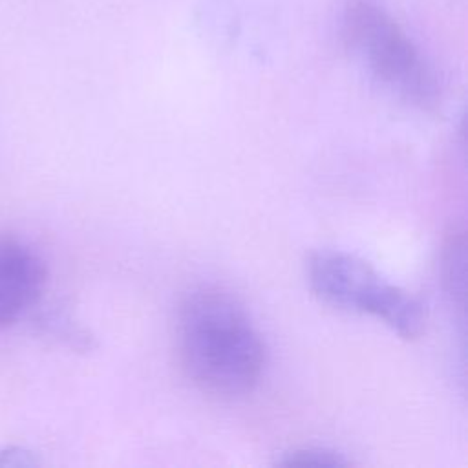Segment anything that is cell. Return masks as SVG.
Here are the masks:
<instances>
[{"label": "cell", "mask_w": 468, "mask_h": 468, "mask_svg": "<svg viewBox=\"0 0 468 468\" xmlns=\"http://www.w3.org/2000/svg\"><path fill=\"white\" fill-rule=\"evenodd\" d=\"M177 347L186 377L208 395H247L265 369L258 327L239 300L218 287H197L183 298Z\"/></svg>", "instance_id": "6da1fadb"}, {"label": "cell", "mask_w": 468, "mask_h": 468, "mask_svg": "<svg viewBox=\"0 0 468 468\" xmlns=\"http://www.w3.org/2000/svg\"><path fill=\"white\" fill-rule=\"evenodd\" d=\"M346 48L399 101L422 112L441 106V84L400 24L371 0H351L342 13Z\"/></svg>", "instance_id": "7a4b0ae2"}, {"label": "cell", "mask_w": 468, "mask_h": 468, "mask_svg": "<svg viewBox=\"0 0 468 468\" xmlns=\"http://www.w3.org/2000/svg\"><path fill=\"white\" fill-rule=\"evenodd\" d=\"M307 282L320 302L340 311L369 314L406 340L424 331L422 303L355 254L333 249L313 252L307 260Z\"/></svg>", "instance_id": "3957f363"}, {"label": "cell", "mask_w": 468, "mask_h": 468, "mask_svg": "<svg viewBox=\"0 0 468 468\" xmlns=\"http://www.w3.org/2000/svg\"><path fill=\"white\" fill-rule=\"evenodd\" d=\"M46 276V263L31 245L0 234V329L13 325L38 302Z\"/></svg>", "instance_id": "277c9868"}, {"label": "cell", "mask_w": 468, "mask_h": 468, "mask_svg": "<svg viewBox=\"0 0 468 468\" xmlns=\"http://www.w3.org/2000/svg\"><path fill=\"white\" fill-rule=\"evenodd\" d=\"M464 236H452L442 254V280L450 289L452 296L463 300L464 291Z\"/></svg>", "instance_id": "5b68a950"}, {"label": "cell", "mask_w": 468, "mask_h": 468, "mask_svg": "<svg viewBox=\"0 0 468 468\" xmlns=\"http://www.w3.org/2000/svg\"><path fill=\"white\" fill-rule=\"evenodd\" d=\"M282 466H346L349 464L347 459L342 457V453L327 448L318 446H305V448H294L278 461Z\"/></svg>", "instance_id": "8992f818"}, {"label": "cell", "mask_w": 468, "mask_h": 468, "mask_svg": "<svg viewBox=\"0 0 468 468\" xmlns=\"http://www.w3.org/2000/svg\"><path fill=\"white\" fill-rule=\"evenodd\" d=\"M37 464V459L33 457L31 452L18 448V446H9L0 452V466H33Z\"/></svg>", "instance_id": "52a82bcc"}]
</instances>
